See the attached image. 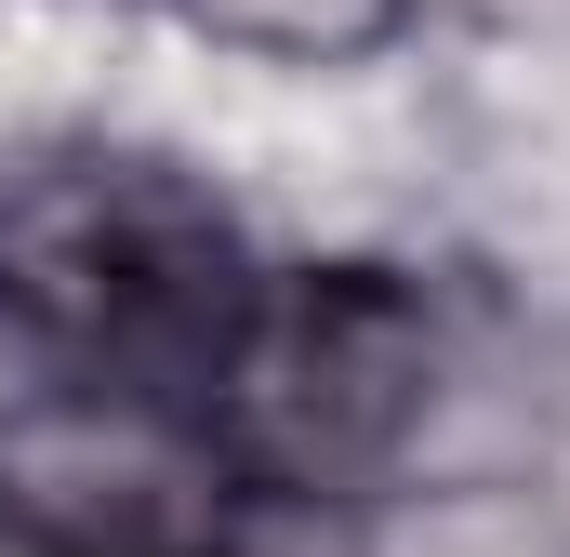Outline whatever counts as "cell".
<instances>
[{"instance_id":"1","label":"cell","mask_w":570,"mask_h":557,"mask_svg":"<svg viewBox=\"0 0 570 557\" xmlns=\"http://www.w3.org/2000/svg\"><path fill=\"white\" fill-rule=\"evenodd\" d=\"M239 305H253V266L199 173L146 146H40L0 173V319L67 385L199 412Z\"/></svg>"},{"instance_id":"2","label":"cell","mask_w":570,"mask_h":557,"mask_svg":"<svg viewBox=\"0 0 570 557\" xmlns=\"http://www.w3.org/2000/svg\"><path fill=\"white\" fill-rule=\"evenodd\" d=\"M438 399V305L399 266H292L253 278L213 385H199V438L226 451L239 491H372Z\"/></svg>"},{"instance_id":"3","label":"cell","mask_w":570,"mask_h":557,"mask_svg":"<svg viewBox=\"0 0 570 557\" xmlns=\"http://www.w3.org/2000/svg\"><path fill=\"white\" fill-rule=\"evenodd\" d=\"M226 451L199 438L186 399H120L67 385L0 438V505L53 557H239L226 518Z\"/></svg>"},{"instance_id":"4","label":"cell","mask_w":570,"mask_h":557,"mask_svg":"<svg viewBox=\"0 0 570 557\" xmlns=\"http://www.w3.org/2000/svg\"><path fill=\"white\" fill-rule=\"evenodd\" d=\"M372 557H570V518H558V505H531V491H504V478H464V491H412V505H385Z\"/></svg>"},{"instance_id":"5","label":"cell","mask_w":570,"mask_h":557,"mask_svg":"<svg viewBox=\"0 0 570 557\" xmlns=\"http://www.w3.org/2000/svg\"><path fill=\"white\" fill-rule=\"evenodd\" d=\"M173 13L226 53H266V67H345V53L399 40L412 0H173Z\"/></svg>"},{"instance_id":"6","label":"cell","mask_w":570,"mask_h":557,"mask_svg":"<svg viewBox=\"0 0 570 557\" xmlns=\"http://www.w3.org/2000/svg\"><path fill=\"white\" fill-rule=\"evenodd\" d=\"M0 557H53V545H40V531H27V518H13V505H0Z\"/></svg>"}]
</instances>
